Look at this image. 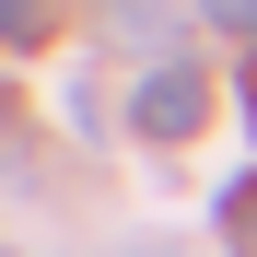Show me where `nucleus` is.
Masks as SVG:
<instances>
[{
    "instance_id": "f257e3e1",
    "label": "nucleus",
    "mask_w": 257,
    "mask_h": 257,
    "mask_svg": "<svg viewBox=\"0 0 257 257\" xmlns=\"http://www.w3.org/2000/svg\"><path fill=\"white\" fill-rule=\"evenodd\" d=\"M210 117V94H199V70L164 47L152 70H141V94H128V128H141V141H187V128Z\"/></svg>"
},
{
    "instance_id": "20e7f679",
    "label": "nucleus",
    "mask_w": 257,
    "mask_h": 257,
    "mask_svg": "<svg viewBox=\"0 0 257 257\" xmlns=\"http://www.w3.org/2000/svg\"><path fill=\"white\" fill-rule=\"evenodd\" d=\"M35 35H47V12L35 0H0V47H35Z\"/></svg>"
},
{
    "instance_id": "39448f33",
    "label": "nucleus",
    "mask_w": 257,
    "mask_h": 257,
    "mask_svg": "<svg viewBox=\"0 0 257 257\" xmlns=\"http://www.w3.org/2000/svg\"><path fill=\"white\" fill-rule=\"evenodd\" d=\"M210 24H234V35H257V0H199Z\"/></svg>"
},
{
    "instance_id": "423d86ee",
    "label": "nucleus",
    "mask_w": 257,
    "mask_h": 257,
    "mask_svg": "<svg viewBox=\"0 0 257 257\" xmlns=\"http://www.w3.org/2000/svg\"><path fill=\"white\" fill-rule=\"evenodd\" d=\"M245 105H257V59H245Z\"/></svg>"
},
{
    "instance_id": "0eeeda50",
    "label": "nucleus",
    "mask_w": 257,
    "mask_h": 257,
    "mask_svg": "<svg viewBox=\"0 0 257 257\" xmlns=\"http://www.w3.org/2000/svg\"><path fill=\"white\" fill-rule=\"evenodd\" d=\"M0 128H12V105H0Z\"/></svg>"
},
{
    "instance_id": "f03ea898",
    "label": "nucleus",
    "mask_w": 257,
    "mask_h": 257,
    "mask_svg": "<svg viewBox=\"0 0 257 257\" xmlns=\"http://www.w3.org/2000/svg\"><path fill=\"white\" fill-rule=\"evenodd\" d=\"M187 12H176V0H117V35H141V47H164V35H176Z\"/></svg>"
},
{
    "instance_id": "7ed1b4c3",
    "label": "nucleus",
    "mask_w": 257,
    "mask_h": 257,
    "mask_svg": "<svg viewBox=\"0 0 257 257\" xmlns=\"http://www.w3.org/2000/svg\"><path fill=\"white\" fill-rule=\"evenodd\" d=\"M222 245H234V257H257V187H234V199H222Z\"/></svg>"
}]
</instances>
